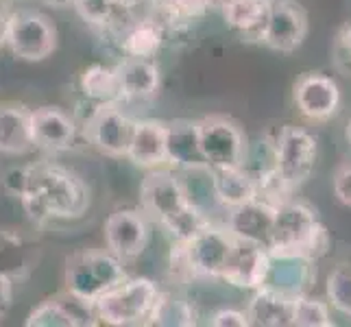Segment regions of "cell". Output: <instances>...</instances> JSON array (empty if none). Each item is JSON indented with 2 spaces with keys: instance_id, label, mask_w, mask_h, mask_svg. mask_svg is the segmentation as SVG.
<instances>
[{
  "instance_id": "4fadbf2b",
  "label": "cell",
  "mask_w": 351,
  "mask_h": 327,
  "mask_svg": "<svg viewBox=\"0 0 351 327\" xmlns=\"http://www.w3.org/2000/svg\"><path fill=\"white\" fill-rule=\"evenodd\" d=\"M27 327H92L99 325L94 304H88L68 290L44 299L24 321Z\"/></svg>"
},
{
  "instance_id": "d590c367",
  "label": "cell",
  "mask_w": 351,
  "mask_h": 327,
  "mask_svg": "<svg viewBox=\"0 0 351 327\" xmlns=\"http://www.w3.org/2000/svg\"><path fill=\"white\" fill-rule=\"evenodd\" d=\"M11 306H14V280L0 275V319L7 317Z\"/></svg>"
},
{
  "instance_id": "7a4b0ae2",
  "label": "cell",
  "mask_w": 351,
  "mask_h": 327,
  "mask_svg": "<svg viewBox=\"0 0 351 327\" xmlns=\"http://www.w3.org/2000/svg\"><path fill=\"white\" fill-rule=\"evenodd\" d=\"M142 212L155 218L177 242H186L205 229L210 218L192 201L186 186L175 173L166 168H153L140 186Z\"/></svg>"
},
{
  "instance_id": "484cf974",
  "label": "cell",
  "mask_w": 351,
  "mask_h": 327,
  "mask_svg": "<svg viewBox=\"0 0 351 327\" xmlns=\"http://www.w3.org/2000/svg\"><path fill=\"white\" fill-rule=\"evenodd\" d=\"M38 262V247L18 232L0 229V275L24 280Z\"/></svg>"
},
{
  "instance_id": "7402d4cb",
  "label": "cell",
  "mask_w": 351,
  "mask_h": 327,
  "mask_svg": "<svg viewBox=\"0 0 351 327\" xmlns=\"http://www.w3.org/2000/svg\"><path fill=\"white\" fill-rule=\"evenodd\" d=\"M275 0H232L221 7L227 27L245 40H262Z\"/></svg>"
},
{
  "instance_id": "277c9868",
  "label": "cell",
  "mask_w": 351,
  "mask_h": 327,
  "mask_svg": "<svg viewBox=\"0 0 351 327\" xmlns=\"http://www.w3.org/2000/svg\"><path fill=\"white\" fill-rule=\"evenodd\" d=\"M125 262L112 251L81 249L66 260L64 284L70 295L94 304L107 290L127 280Z\"/></svg>"
},
{
  "instance_id": "52a82bcc",
  "label": "cell",
  "mask_w": 351,
  "mask_h": 327,
  "mask_svg": "<svg viewBox=\"0 0 351 327\" xmlns=\"http://www.w3.org/2000/svg\"><path fill=\"white\" fill-rule=\"evenodd\" d=\"M199 151L208 168L242 166L247 155V142L242 129L225 116H208L197 120Z\"/></svg>"
},
{
  "instance_id": "1f68e13d",
  "label": "cell",
  "mask_w": 351,
  "mask_h": 327,
  "mask_svg": "<svg viewBox=\"0 0 351 327\" xmlns=\"http://www.w3.org/2000/svg\"><path fill=\"white\" fill-rule=\"evenodd\" d=\"M72 5H75L77 14L92 27H107L118 16L110 0H72Z\"/></svg>"
},
{
  "instance_id": "ffe728a7",
  "label": "cell",
  "mask_w": 351,
  "mask_h": 327,
  "mask_svg": "<svg viewBox=\"0 0 351 327\" xmlns=\"http://www.w3.org/2000/svg\"><path fill=\"white\" fill-rule=\"evenodd\" d=\"M295 299L273 288H258L245 310L249 325L256 327H288L293 325Z\"/></svg>"
},
{
  "instance_id": "ac0fdd59",
  "label": "cell",
  "mask_w": 351,
  "mask_h": 327,
  "mask_svg": "<svg viewBox=\"0 0 351 327\" xmlns=\"http://www.w3.org/2000/svg\"><path fill=\"white\" fill-rule=\"evenodd\" d=\"M166 136H168V123L162 120H136L131 131L127 155L129 162L140 168H162L168 164L166 153Z\"/></svg>"
},
{
  "instance_id": "d4e9b609",
  "label": "cell",
  "mask_w": 351,
  "mask_h": 327,
  "mask_svg": "<svg viewBox=\"0 0 351 327\" xmlns=\"http://www.w3.org/2000/svg\"><path fill=\"white\" fill-rule=\"evenodd\" d=\"M166 153H168V164H173L175 168H188V171L208 168L199 151L197 123H192V120L168 123Z\"/></svg>"
},
{
  "instance_id": "ab89813d",
  "label": "cell",
  "mask_w": 351,
  "mask_h": 327,
  "mask_svg": "<svg viewBox=\"0 0 351 327\" xmlns=\"http://www.w3.org/2000/svg\"><path fill=\"white\" fill-rule=\"evenodd\" d=\"M345 138H347L349 147H351V118H349V123H347V129H345Z\"/></svg>"
},
{
  "instance_id": "30bf717a",
  "label": "cell",
  "mask_w": 351,
  "mask_h": 327,
  "mask_svg": "<svg viewBox=\"0 0 351 327\" xmlns=\"http://www.w3.org/2000/svg\"><path fill=\"white\" fill-rule=\"evenodd\" d=\"M133 123L120 103H101L94 107V112L86 120V138L92 147L110 157H125L129 149Z\"/></svg>"
},
{
  "instance_id": "8d00e7d4",
  "label": "cell",
  "mask_w": 351,
  "mask_h": 327,
  "mask_svg": "<svg viewBox=\"0 0 351 327\" xmlns=\"http://www.w3.org/2000/svg\"><path fill=\"white\" fill-rule=\"evenodd\" d=\"M336 53H338V59H345L347 66L351 68V27L343 29V33L338 35V40H336Z\"/></svg>"
},
{
  "instance_id": "cb8c5ba5",
  "label": "cell",
  "mask_w": 351,
  "mask_h": 327,
  "mask_svg": "<svg viewBox=\"0 0 351 327\" xmlns=\"http://www.w3.org/2000/svg\"><path fill=\"white\" fill-rule=\"evenodd\" d=\"M29 112L20 103H0V153L24 155L33 151Z\"/></svg>"
},
{
  "instance_id": "5bb4252c",
  "label": "cell",
  "mask_w": 351,
  "mask_h": 327,
  "mask_svg": "<svg viewBox=\"0 0 351 327\" xmlns=\"http://www.w3.org/2000/svg\"><path fill=\"white\" fill-rule=\"evenodd\" d=\"M271 262H273L271 253L264 247L236 238L232 258H229L221 280L236 286V288L258 290L264 286L266 277H269Z\"/></svg>"
},
{
  "instance_id": "f546056e",
  "label": "cell",
  "mask_w": 351,
  "mask_h": 327,
  "mask_svg": "<svg viewBox=\"0 0 351 327\" xmlns=\"http://www.w3.org/2000/svg\"><path fill=\"white\" fill-rule=\"evenodd\" d=\"M293 325L299 327H332L334 321L330 317V308L317 299H308L299 295L293 308Z\"/></svg>"
},
{
  "instance_id": "2e32d148",
  "label": "cell",
  "mask_w": 351,
  "mask_h": 327,
  "mask_svg": "<svg viewBox=\"0 0 351 327\" xmlns=\"http://www.w3.org/2000/svg\"><path fill=\"white\" fill-rule=\"evenodd\" d=\"M295 103L308 120H330L341 105V90L332 77L308 72L295 86Z\"/></svg>"
},
{
  "instance_id": "44dd1931",
  "label": "cell",
  "mask_w": 351,
  "mask_h": 327,
  "mask_svg": "<svg viewBox=\"0 0 351 327\" xmlns=\"http://www.w3.org/2000/svg\"><path fill=\"white\" fill-rule=\"evenodd\" d=\"M210 186L216 201L225 208H236L258 197V184L245 166L232 168H208Z\"/></svg>"
},
{
  "instance_id": "d6986e66",
  "label": "cell",
  "mask_w": 351,
  "mask_h": 327,
  "mask_svg": "<svg viewBox=\"0 0 351 327\" xmlns=\"http://www.w3.org/2000/svg\"><path fill=\"white\" fill-rule=\"evenodd\" d=\"M118 75V90L120 101L133 103V101H149L160 92L162 77L160 68L153 64V59H133L125 57L116 66Z\"/></svg>"
},
{
  "instance_id": "f1b7e54d",
  "label": "cell",
  "mask_w": 351,
  "mask_h": 327,
  "mask_svg": "<svg viewBox=\"0 0 351 327\" xmlns=\"http://www.w3.org/2000/svg\"><path fill=\"white\" fill-rule=\"evenodd\" d=\"M212 0H155V9L168 22H192L210 11Z\"/></svg>"
},
{
  "instance_id": "9a60e30c",
  "label": "cell",
  "mask_w": 351,
  "mask_h": 327,
  "mask_svg": "<svg viewBox=\"0 0 351 327\" xmlns=\"http://www.w3.org/2000/svg\"><path fill=\"white\" fill-rule=\"evenodd\" d=\"M33 147L42 151H66L77 136V123L68 112L55 105H42L29 112Z\"/></svg>"
},
{
  "instance_id": "8fae6325",
  "label": "cell",
  "mask_w": 351,
  "mask_h": 327,
  "mask_svg": "<svg viewBox=\"0 0 351 327\" xmlns=\"http://www.w3.org/2000/svg\"><path fill=\"white\" fill-rule=\"evenodd\" d=\"M105 245L123 262L140 258L149 245V221L142 210L123 208L107 216L105 221Z\"/></svg>"
},
{
  "instance_id": "d6a6232c",
  "label": "cell",
  "mask_w": 351,
  "mask_h": 327,
  "mask_svg": "<svg viewBox=\"0 0 351 327\" xmlns=\"http://www.w3.org/2000/svg\"><path fill=\"white\" fill-rule=\"evenodd\" d=\"M332 186H334L336 199L343 205H347V208H351V162H345L336 168Z\"/></svg>"
},
{
  "instance_id": "4316f807",
  "label": "cell",
  "mask_w": 351,
  "mask_h": 327,
  "mask_svg": "<svg viewBox=\"0 0 351 327\" xmlns=\"http://www.w3.org/2000/svg\"><path fill=\"white\" fill-rule=\"evenodd\" d=\"M81 92L86 99L101 103H120V90H118V75L116 66H103L92 64L81 72Z\"/></svg>"
},
{
  "instance_id": "6da1fadb",
  "label": "cell",
  "mask_w": 351,
  "mask_h": 327,
  "mask_svg": "<svg viewBox=\"0 0 351 327\" xmlns=\"http://www.w3.org/2000/svg\"><path fill=\"white\" fill-rule=\"evenodd\" d=\"M20 205L33 223L81 218L90 208V190L83 179L64 166L31 164Z\"/></svg>"
},
{
  "instance_id": "3957f363",
  "label": "cell",
  "mask_w": 351,
  "mask_h": 327,
  "mask_svg": "<svg viewBox=\"0 0 351 327\" xmlns=\"http://www.w3.org/2000/svg\"><path fill=\"white\" fill-rule=\"evenodd\" d=\"M332 247L328 234L317 214L306 203H295L293 199L282 203L275 212V225L266 251L271 258H299L306 262H317Z\"/></svg>"
},
{
  "instance_id": "9c48e42d",
  "label": "cell",
  "mask_w": 351,
  "mask_h": 327,
  "mask_svg": "<svg viewBox=\"0 0 351 327\" xmlns=\"http://www.w3.org/2000/svg\"><path fill=\"white\" fill-rule=\"evenodd\" d=\"M179 245L184 249L192 275L221 280L225 266L232 258L236 238L229 234L227 227L208 225L197 236H192L186 242H179Z\"/></svg>"
},
{
  "instance_id": "ba28073f",
  "label": "cell",
  "mask_w": 351,
  "mask_h": 327,
  "mask_svg": "<svg viewBox=\"0 0 351 327\" xmlns=\"http://www.w3.org/2000/svg\"><path fill=\"white\" fill-rule=\"evenodd\" d=\"M275 168L286 184L297 190L310 179L314 164H317V140L306 129L286 125L282 127L275 144Z\"/></svg>"
},
{
  "instance_id": "74e56055",
  "label": "cell",
  "mask_w": 351,
  "mask_h": 327,
  "mask_svg": "<svg viewBox=\"0 0 351 327\" xmlns=\"http://www.w3.org/2000/svg\"><path fill=\"white\" fill-rule=\"evenodd\" d=\"M110 3L120 14V11H131L136 5H140V0H110Z\"/></svg>"
},
{
  "instance_id": "60d3db41",
  "label": "cell",
  "mask_w": 351,
  "mask_h": 327,
  "mask_svg": "<svg viewBox=\"0 0 351 327\" xmlns=\"http://www.w3.org/2000/svg\"><path fill=\"white\" fill-rule=\"evenodd\" d=\"M212 3H214L216 7H219V9H221V7H225L227 3H232V0H212Z\"/></svg>"
},
{
  "instance_id": "e0dca14e",
  "label": "cell",
  "mask_w": 351,
  "mask_h": 327,
  "mask_svg": "<svg viewBox=\"0 0 351 327\" xmlns=\"http://www.w3.org/2000/svg\"><path fill=\"white\" fill-rule=\"evenodd\" d=\"M275 212H277L275 205L256 197L229 210V218L225 227L229 229V234L234 238L253 242V245H260L266 249L273 234Z\"/></svg>"
},
{
  "instance_id": "5b68a950",
  "label": "cell",
  "mask_w": 351,
  "mask_h": 327,
  "mask_svg": "<svg viewBox=\"0 0 351 327\" xmlns=\"http://www.w3.org/2000/svg\"><path fill=\"white\" fill-rule=\"evenodd\" d=\"M160 293V286L149 277H127L125 282H120L94 301V312L99 325H147Z\"/></svg>"
},
{
  "instance_id": "603a6c76",
  "label": "cell",
  "mask_w": 351,
  "mask_h": 327,
  "mask_svg": "<svg viewBox=\"0 0 351 327\" xmlns=\"http://www.w3.org/2000/svg\"><path fill=\"white\" fill-rule=\"evenodd\" d=\"M164 40H166V29L162 20L157 18L133 20L123 29V35H120V51H123L125 57L153 59L162 51Z\"/></svg>"
},
{
  "instance_id": "8992f818",
  "label": "cell",
  "mask_w": 351,
  "mask_h": 327,
  "mask_svg": "<svg viewBox=\"0 0 351 327\" xmlns=\"http://www.w3.org/2000/svg\"><path fill=\"white\" fill-rule=\"evenodd\" d=\"M5 44L22 62H44L57 48V29L40 11H14L7 16Z\"/></svg>"
},
{
  "instance_id": "83f0119b",
  "label": "cell",
  "mask_w": 351,
  "mask_h": 327,
  "mask_svg": "<svg viewBox=\"0 0 351 327\" xmlns=\"http://www.w3.org/2000/svg\"><path fill=\"white\" fill-rule=\"evenodd\" d=\"M147 325H160V327H192L197 325V312L190 301L179 299L175 295L160 293L153 312Z\"/></svg>"
},
{
  "instance_id": "f35d334b",
  "label": "cell",
  "mask_w": 351,
  "mask_h": 327,
  "mask_svg": "<svg viewBox=\"0 0 351 327\" xmlns=\"http://www.w3.org/2000/svg\"><path fill=\"white\" fill-rule=\"evenodd\" d=\"M7 16L5 11H0V46L7 42Z\"/></svg>"
},
{
  "instance_id": "4dcf8cb0",
  "label": "cell",
  "mask_w": 351,
  "mask_h": 327,
  "mask_svg": "<svg viewBox=\"0 0 351 327\" xmlns=\"http://www.w3.org/2000/svg\"><path fill=\"white\" fill-rule=\"evenodd\" d=\"M328 299L338 312L351 317V264H341L328 277Z\"/></svg>"
},
{
  "instance_id": "7c38bea8",
  "label": "cell",
  "mask_w": 351,
  "mask_h": 327,
  "mask_svg": "<svg viewBox=\"0 0 351 327\" xmlns=\"http://www.w3.org/2000/svg\"><path fill=\"white\" fill-rule=\"evenodd\" d=\"M306 33L308 16L304 7L295 0H275L260 42L277 53H293L304 44Z\"/></svg>"
},
{
  "instance_id": "836d02e7",
  "label": "cell",
  "mask_w": 351,
  "mask_h": 327,
  "mask_svg": "<svg viewBox=\"0 0 351 327\" xmlns=\"http://www.w3.org/2000/svg\"><path fill=\"white\" fill-rule=\"evenodd\" d=\"M27 175H29V168L27 166H20V168H11V171L5 175L3 179V188L9 197L20 199L24 186H27Z\"/></svg>"
},
{
  "instance_id": "e575fe53",
  "label": "cell",
  "mask_w": 351,
  "mask_h": 327,
  "mask_svg": "<svg viewBox=\"0 0 351 327\" xmlns=\"http://www.w3.org/2000/svg\"><path fill=\"white\" fill-rule=\"evenodd\" d=\"M210 325L214 327H247V314L240 310H219L216 314H212Z\"/></svg>"
}]
</instances>
